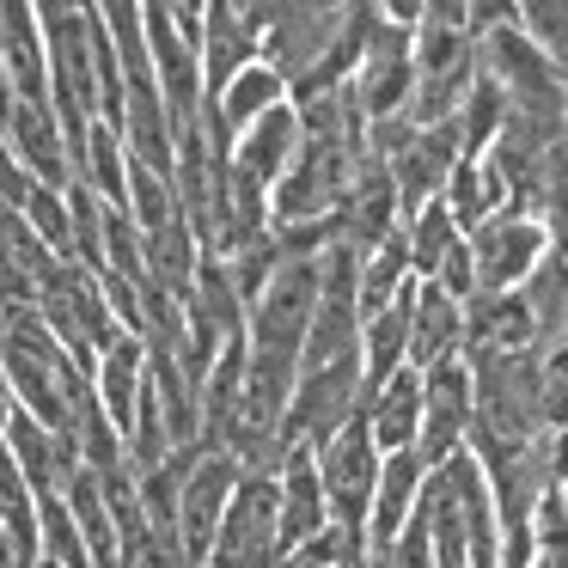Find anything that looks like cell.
Returning a JSON list of instances; mask_svg holds the SVG:
<instances>
[{"label":"cell","mask_w":568,"mask_h":568,"mask_svg":"<svg viewBox=\"0 0 568 568\" xmlns=\"http://www.w3.org/2000/svg\"><path fill=\"white\" fill-rule=\"evenodd\" d=\"M483 74V55L477 38H470V7L458 0H434L422 7V26H416V99H409V129H434V123H453L465 111L470 87Z\"/></svg>","instance_id":"1"},{"label":"cell","mask_w":568,"mask_h":568,"mask_svg":"<svg viewBox=\"0 0 568 568\" xmlns=\"http://www.w3.org/2000/svg\"><path fill=\"white\" fill-rule=\"evenodd\" d=\"M43 55H50V111L68 135V153L87 148L99 123V19L92 7H38Z\"/></svg>","instance_id":"2"},{"label":"cell","mask_w":568,"mask_h":568,"mask_svg":"<svg viewBox=\"0 0 568 568\" xmlns=\"http://www.w3.org/2000/svg\"><path fill=\"white\" fill-rule=\"evenodd\" d=\"M312 458H318V483H324V501H331V526H343L348 538L367 544V507H373L379 465H385V453L367 434V416H355L343 434H331Z\"/></svg>","instance_id":"3"},{"label":"cell","mask_w":568,"mask_h":568,"mask_svg":"<svg viewBox=\"0 0 568 568\" xmlns=\"http://www.w3.org/2000/svg\"><path fill=\"white\" fill-rule=\"evenodd\" d=\"M275 562H282V489H275V477L239 470V489L226 501L209 568H275Z\"/></svg>","instance_id":"4"},{"label":"cell","mask_w":568,"mask_h":568,"mask_svg":"<svg viewBox=\"0 0 568 568\" xmlns=\"http://www.w3.org/2000/svg\"><path fill=\"white\" fill-rule=\"evenodd\" d=\"M477 428V392H470V361H440L422 373V434H416V458L428 470H440L446 458H458L470 446Z\"/></svg>","instance_id":"5"},{"label":"cell","mask_w":568,"mask_h":568,"mask_svg":"<svg viewBox=\"0 0 568 568\" xmlns=\"http://www.w3.org/2000/svg\"><path fill=\"white\" fill-rule=\"evenodd\" d=\"M263 13V62L287 80V92L324 62V50L336 43L348 7H300V0H275V7H257Z\"/></svg>","instance_id":"6"},{"label":"cell","mask_w":568,"mask_h":568,"mask_svg":"<svg viewBox=\"0 0 568 568\" xmlns=\"http://www.w3.org/2000/svg\"><path fill=\"white\" fill-rule=\"evenodd\" d=\"M465 245H470V263H477V294H519L531 282V270L544 263V251H550V233H544V221L507 209L495 221H483Z\"/></svg>","instance_id":"7"},{"label":"cell","mask_w":568,"mask_h":568,"mask_svg":"<svg viewBox=\"0 0 568 568\" xmlns=\"http://www.w3.org/2000/svg\"><path fill=\"white\" fill-rule=\"evenodd\" d=\"M233 489H239V465L226 453L202 446V458L184 477V495H178V556H184V568H209Z\"/></svg>","instance_id":"8"},{"label":"cell","mask_w":568,"mask_h":568,"mask_svg":"<svg viewBox=\"0 0 568 568\" xmlns=\"http://www.w3.org/2000/svg\"><path fill=\"white\" fill-rule=\"evenodd\" d=\"M251 62H263V13L214 0L202 13V87H209V99H221Z\"/></svg>","instance_id":"9"},{"label":"cell","mask_w":568,"mask_h":568,"mask_svg":"<svg viewBox=\"0 0 568 568\" xmlns=\"http://www.w3.org/2000/svg\"><path fill=\"white\" fill-rule=\"evenodd\" d=\"M7 453H13V465H19V477H26L31 501L68 495V483L80 477L74 434H50L43 422H31L26 409H13V422H7Z\"/></svg>","instance_id":"10"},{"label":"cell","mask_w":568,"mask_h":568,"mask_svg":"<svg viewBox=\"0 0 568 568\" xmlns=\"http://www.w3.org/2000/svg\"><path fill=\"white\" fill-rule=\"evenodd\" d=\"M7 141H13V160L26 165L31 184H43V190L74 184V153H68V135H62V123H55L50 104H13Z\"/></svg>","instance_id":"11"},{"label":"cell","mask_w":568,"mask_h":568,"mask_svg":"<svg viewBox=\"0 0 568 568\" xmlns=\"http://www.w3.org/2000/svg\"><path fill=\"white\" fill-rule=\"evenodd\" d=\"M422 489H428V465L416 453H385L379 489H373V507H367V556H385L397 544V531L422 507Z\"/></svg>","instance_id":"12"},{"label":"cell","mask_w":568,"mask_h":568,"mask_svg":"<svg viewBox=\"0 0 568 568\" xmlns=\"http://www.w3.org/2000/svg\"><path fill=\"white\" fill-rule=\"evenodd\" d=\"M0 62H7V80H13L19 104H50L43 26H38V7H26V0H0Z\"/></svg>","instance_id":"13"},{"label":"cell","mask_w":568,"mask_h":568,"mask_svg":"<svg viewBox=\"0 0 568 568\" xmlns=\"http://www.w3.org/2000/svg\"><path fill=\"white\" fill-rule=\"evenodd\" d=\"M294 153H300V111H294V99H287L233 141V172L251 178L257 190H275L287 178V165H294Z\"/></svg>","instance_id":"14"},{"label":"cell","mask_w":568,"mask_h":568,"mask_svg":"<svg viewBox=\"0 0 568 568\" xmlns=\"http://www.w3.org/2000/svg\"><path fill=\"white\" fill-rule=\"evenodd\" d=\"M141 392H148V343L123 331L99 348V367H92V397H99V409L111 416L116 434H129Z\"/></svg>","instance_id":"15"},{"label":"cell","mask_w":568,"mask_h":568,"mask_svg":"<svg viewBox=\"0 0 568 568\" xmlns=\"http://www.w3.org/2000/svg\"><path fill=\"white\" fill-rule=\"evenodd\" d=\"M465 355V306L446 300L434 282H416V306H409V367L428 373L440 361Z\"/></svg>","instance_id":"16"},{"label":"cell","mask_w":568,"mask_h":568,"mask_svg":"<svg viewBox=\"0 0 568 568\" xmlns=\"http://www.w3.org/2000/svg\"><path fill=\"white\" fill-rule=\"evenodd\" d=\"M526 348H538V324L519 294H477L465 306V355H526Z\"/></svg>","instance_id":"17"},{"label":"cell","mask_w":568,"mask_h":568,"mask_svg":"<svg viewBox=\"0 0 568 568\" xmlns=\"http://www.w3.org/2000/svg\"><path fill=\"white\" fill-rule=\"evenodd\" d=\"M275 489H282V550H294V544L318 538V531L331 526V501H324V483H318V458H312L306 446L287 453Z\"/></svg>","instance_id":"18"},{"label":"cell","mask_w":568,"mask_h":568,"mask_svg":"<svg viewBox=\"0 0 568 568\" xmlns=\"http://www.w3.org/2000/svg\"><path fill=\"white\" fill-rule=\"evenodd\" d=\"M367 416V434L379 453H416V434H422V373L404 367L397 379H385L379 392L361 404Z\"/></svg>","instance_id":"19"},{"label":"cell","mask_w":568,"mask_h":568,"mask_svg":"<svg viewBox=\"0 0 568 568\" xmlns=\"http://www.w3.org/2000/svg\"><path fill=\"white\" fill-rule=\"evenodd\" d=\"M446 214L458 221V233H477L483 221H495V214H507V190H501V178H495V165L489 160H458L453 165V178H446Z\"/></svg>","instance_id":"20"},{"label":"cell","mask_w":568,"mask_h":568,"mask_svg":"<svg viewBox=\"0 0 568 568\" xmlns=\"http://www.w3.org/2000/svg\"><path fill=\"white\" fill-rule=\"evenodd\" d=\"M519 300H526L531 324H538V348L568 343V257L562 251H544V263L519 287Z\"/></svg>","instance_id":"21"},{"label":"cell","mask_w":568,"mask_h":568,"mask_svg":"<svg viewBox=\"0 0 568 568\" xmlns=\"http://www.w3.org/2000/svg\"><path fill=\"white\" fill-rule=\"evenodd\" d=\"M404 239H409V270H416V282H434V270L446 263V251L465 245V233H458V221L446 214V202H428V209L409 214Z\"/></svg>","instance_id":"22"},{"label":"cell","mask_w":568,"mask_h":568,"mask_svg":"<svg viewBox=\"0 0 568 568\" xmlns=\"http://www.w3.org/2000/svg\"><path fill=\"white\" fill-rule=\"evenodd\" d=\"M519 31L544 55V68L568 87V0H526L519 7Z\"/></svg>","instance_id":"23"},{"label":"cell","mask_w":568,"mask_h":568,"mask_svg":"<svg viewBox=\"0 0 568 568\" xmlns=\"http://www.w3.org/2000/svg\"><path fill=\"white\" fill-rule=\"evenodd\" d=\"M38 562H55V568H92L87 538H80V526H74V514H68L62 495L38 501Z\"/></svg>","instance_id":"24"},{"label":"cell","mask_w":568,"mask_h":568,"mask_svg":"<svg viewBox=\"0 0 568 568\" xmlns=\"http://www.w3.org/2000/svg\"><path fill=\"white\" fill-rule=\"evenodd\" d=\"M568 428V343L544 348V434Z\"/></svg>","instance_id":"25"},{"label":"cell","mask_w":568,"mask_h":568,"mask_svg":"<svg viewBox=\"0 0 568 568\" xmlns=\"http://www.w3.org/2000/svg\"><path fill=\"white\" fill-rule=\"evenodd\" d=\"M385 568H440V556H434V538H428V514L416 507V519H409L404 531H397V544L379 556Z\"/></svg>","instance_id":"26"},{"label":"cell","mask_w":568,"mask_h":568,"mask_svg":"<svg viewBox=\"0 0 568 568\" xmlns=\"http://www.w3.org/2000/svg\"><path fill=\"white\" fill-rule=\"evenodd\" d=\"M26 196H31V178H26V165L13 160L7 129H0V202H19V209H26Z\"/></svg>","instance_id":"27"},{"label":"cell","mask_w":568,"mask_h":568,"mask_svg":"<svg viewBox=\"0 0 568 568\" xmlns=\"http://www.w3.org/2000/svg\"><path fill=\"white\" fill-rule=\"evenodd\" d=\"M13 80H7V62H0V129H7V116H13Z\"/></svg>","instance_id":"28"},{"label":"cell","mask_w":568,"mask_h":568,"mask_svg":"<svg viewBox=\"0 0 568 568\" xmlns=\"http://www.w3.org/2000/svg\"><path fill=\"white\" fill-rule=\"evenodd\" d=\"M556 501H562V519H568V483H556Z\"/></svg>","instance_id":"29"},{"label":"cell","mask_w":568,"mask_h":568,"mask_svg":"<svg viewBox=\"0 0 568 568\" xmlns=\"http://www.w3.org/2000/svg\"><path fill=\"white\" fill-rule=\"evenodd\" d=\"M531 568H538V562H531Z\"/></svg>","instance_id":"30"}]
</instances>
